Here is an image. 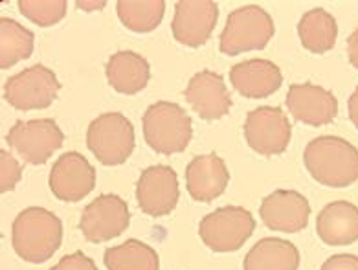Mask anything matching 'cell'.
Masks as SVG:
<instances>
[{
	"label": "cell",
	"mask_w": 358,
	"mask_h": 270,
	"mask_svg": "<svg viewBox=\"0 0 358 270\" xmlns=\"http://www.w3.org/2000/svg\"><path fill=\"white\" fill-rule=\"evenodd\" d=\"M63 241V222L45 208L22 210L11 226V243L20 260L45 263L59 250Z\"/></svg>",
	"instance_id": "6da1fadb"
},
{
	"label": "cell",
	"mask_w": 358,
	"mask_h": 270,
	"mask_svg": "<svg viewBox=\"0 0 358 270\" xmlns=\"http://www.w3.org/2000/svg\"><path fill=\"white\" fill-rule=\"evenodd\" d=\"M303 162L322 186L348 187L358 180V149L343 138H314L305 148Z\"/></svg>",
	"instance_id": "7a4b0ae2"
},
{
	"label": "cell",
	"mask_w": 358,
	"mask_h": 270,
	"mask_svg": "<svg viewBox=\"0 0 358 270\" xmlns=\"http://www.w3.org/2000/svg\"><path fill=\"white\" fill-rule=\"evenodd\" d=\"M143 138L149 148L160 155L182 152L193 138L192 118L180 105L157 101L145 111L142 118Z\"/></svg>",
	"instance_id": "3957f363"
},
{
	"label": "cell",
	"mask_w": 358,
	"mask_h": 270,
	"mask_svg": "<svg viewBox=\"0 0 358 270\" xmlns=\"http://www.w3.org/2000/svg\"><path fill=\"white\" fill-rule=\"evenodd\" d=\"M274 37V20L261 6L248 4L231 11L221 34V48L226 55L263 50Z\"/></svg>",
	"instance_id": "277c9868"
},
{
	"label": "cell",
	"mask_w": 358,
	"mask_h": 270,
	"mask_svg": "<svg viewBox=\"0 0 358 270\" xmlns=\"http://www.w3.org/2000/svg\"><path fill=\"white\" fill-rule=\"evenodd\" d=\"M87 145L103 166H122L134 151V127L122 113L101 114L87 129Z\"/></svg>",
	"instance_id": "5b68a950"
},
{
	"label": "cell",
	"mask_w": 358,
	"mask_h": 270,
	"mask_svg": "<svg viewBox=\"0 0 358 270\" xmlns=\"http://www.w3.org/2000/svg\"><path fill=\"white\" fill-rule=\"evenodd\" d=\"M255 230V219L241 206H222L208 213L199 225L202 243L213 252H236Z\"/></svg>",
	"instance_id": "8992f818"
},
{
	"label": "cell",
	"mask_w": 358,
	"mask_h": 270,
	"mask_svg": "<svg viewBox=\"0 0 358 270\" xmlns=\"http://www.w3.org/2000/svg\"><path fill=\"white\" fill-rule=\"evenodd\" d=\"M59 90L61 83L54 70L34 64L6 81L4 99L17 111H39L54 104Z\"/></svg>",
	"instance_id": "52a82bcc"
},
{
	"label": "cell",
	"mask_w": 358,
	"mask_h": 270,
	"mask_svg": "<svg viewBox=\"0 0 358 270\" xmlns=\"http://www.w3.org/2000/svg\"><path fill=\"white\" fill-rule=\"evenodd\" d=\"M6 142L24 162L43 166L63 148L64 134L54 120L41 118L17 122L6 134Z\"/></svg>",
	"instance_id": "ba28073f"
},
{
	"label": "cell",
	"mask_w": 358,
	"mask_h": 270,
	"mask_svg": "<svg viewBox=\"0 0 358 270\" xmlns=\"http://www.w3.org/2000/svg\"><path fill=\"white\" fill-rule=\"evenodd\" d=\"M129 222L131 211L127 202L114 193H105L85 208L79 228L90 243H105L122 236L129 228Z\"/></svg>",
	"instance_id": "9c48e42d"
},
{
	"label": "cell",
	"mask_w": 358,
	"mask_h": 270,
	"mask_svg": "<svg viewBox=\"0 0 358 270\" xmlns=\"http://www.w3.org/2000/svg\"><path fill=\"white\" fill-rule=\"evenodd\" d=\"M292 127L280 107H259L250 111L245 122V138L259 155H281L289 148Z\"/></svg>",
	"instance_id": "30bf717a"
},
{
	"label": "cell",
	"mask_w": 358,
	"mask_h": 270,
	"mask_svg": "<svg viewBox=\"0 0 358 270\" xmlns=\"http://www.w3.org/2000/svg\"><path fill=\"white\" fill-rule=\"evenodd\" d=\"M178 177L169 166H151L143 169L136 182V201L145 215L162 217L178 204Z\"/></svg>",
	"instance_id": "8fae6325"
},
{
	"label": "cell",
	"mask_w": 358,
	"mask_h": 270,
	"mask_svg": "<svg viewBox=\"0 0 358 270\" xmlns=\"http://www.w3.org/2000/svg\"><path fill=\"white\" fill-rule=\"evenodd\" d=\"M48 184L59 201L79 202L96 187V169L81 152H64L52 167Z\"/></svg>",
	"instance_id": "7c38bea8"
},
{
	"label": "cell",
	"mask_w": 358,
	"mask_h": 270,
	"mask_svg": "<svg viewBox=\"0 0 358 270\" xmlns=\"http://www.w3.org/2000/svg\"><path fill=\"white\" fill-rule=\"evenodd\" d=\"M219 19V8L211 0H180L175 4L173 37L184 46L206 45Z\"/></svg>",
	"instance_id": "4fadbf2b"
},
{
	"label": "cell",
	"mask_w": 358,
	"mask_h": 270,
	"mask_svg": "<svg viewBox=\"0 0 358 270\" xmlns=\"http://www.w3.org/2000/svg\"><path fill=\"white\" fill-rule=\"evenodd\" d=\"M259 215L270 230L296 234L309 225L310 204L294 190H275L263 199Z\"/></svg>",
	"instance_id": "5bb4252c"
},
{
	"label": "cell",
	"mask_w": 358,
	"mask_h": 270,
	"mask_svg": "<svg viewBox=\"0 0 358 270\" xmlns=\"http://www.w3.org/2000/svg\"><path fill=\"white\" fill-rule=\"evenodd\" d=\"M287 108L305 125H327L338 114V101L333 92L314 83L292 85L287 92Z\"/></svg>",
	"instance_id": "9a60e30c"
},
{
	"label": "cell",
	"mask_w": 358,
	"mask_h": 270,
	"mask_svg": "<svg viewBox=\"0 0 358 270\" xmlns=\"http://www.w3.org/2000/svg\"><path fill=\"white\" fill-rule=\"evenodd\" d=\"M184 96L196 116L206 122L221 120L231 108V98L224 79L211 70H202L193 76L184 90Z\"/></svg>",
	"instance_id": "2e32d148"
},
{
	"label": "cell",
	"mask_w": 358,
	"mask_h": 270,
	"mask_svg": "<svg viewBox=\"0 0 358 270\" xmlns=\"http://www.w3.org/2000/svg\"><path fill=\"white\" fill-rule=\"evenodd\" d=\"M230 173L224 160L215 152L195 157L186 167V186L196 202H211L228 187Z\"/></svg>",
	"instance_id": "e0dca14e"
},
{
	"label": "cell",
	"mask_w": 358,
	"mask_h": 270,
	"mask_svg": "<svg viewBox=\"0 0 358 270\" xmlns=\"http://www.w3.org/2000/svg\"><path fill=\"white\" fill-rule=\"evenodd\" d=\"M230 81L234 89L245 98H266L280 90L283 76L278 64L268 59H248L234 64L230 70Z\"/></svg>",
	"instance_id": "ac0fdd59"
},
{
	"label": "cell",
	"mask_w": 358,
	"mask_h": 270,
	"mask_svg": "<svg viewBox=\"0 0 358 270\" xmlns=\"http://www.w3.org/2000/svg\"><path fill=\"white\" fill-rule=\"evenodd\" d=\"M316 232L325 245H353L358 241V208L348 201L331 202L318 213Z\"/></svg>",
	"instance_id": "d6986e66"
},
{
	"label": "cell",
	"mask_w": 358,
	"mask_h": 270,
	"mask_svg": "<svg viewBox=\"0 0 358 270\" xmlns=\"http://www.w3.org/2000/svg\"><path fill=\"white\" fill-rule=\"evenodd\" d=\"M105 74H107L108 85L116 92L133 96L148 87L151 79V66L148 59L136 52L122 50L108 57L105 64Z\"/></svg>",
	"instance_id": "ffe728a7"
},
{
	"label": "cell",
	"mask_w": 358,
	"mask_h": 270,
	"mask_svg": "<svg viewBox=\"0 0 358 270\" xmlns=\"http://www.w3.org/2000/svg\"><path fill=\"white\" fill-rule=\"evenodd\" d=\"M299 250L280 237H263L245 257V270H298Z\"/></svg>",
	"instance_id": "44dd1931"
},
{
	"label": "cell",
	"mask_w": 358,
	"mask_h": 270,
	"mask_svg": "<svg viewBox=\"0 0 358 270\" xmlns=\"http://www.w3.org/2000/svg\"><path fill=\"white\" fill-rule=\"evenodd\" d=\"M298 35L305 50L313 54H325L334 48L338 26L334 17L324 8L307 11L298 24Z\"/></svg>",
	"instance_id": "7402d4cb"
},
{
	"label": "cell",
	"mask_w": 358,
	"mask_h": 270,
	"mask_svg": "<svg viewBox=\"0 0 358 270\" xmlns=\"http://www.w3.org/2000/svg\"><path fill=\"white\" fill-rule=\"evenodd\" d=\"M35 35L17 20L0 19V69H10L34 54Z\"/></svg>",
	"instance_id": "603a6c76"
},
{
	"label": "cell",
	"mask_w": 358,
	"mask_h": 270,
	"mask_svg": "<svg viewBox=\"0 0 358 270\" xmlns=\"http://www.w3.org/2000/svg\"><path fill=\"white\" fill-rule=\"evenodd\" d=\"M103 263L108 270H158L160 261L151 246L138 239H129L123 245L105 250Z\"/></svg>",
	"instance_id": "cb8c5ba5"
},
{
	"label": "cell",
	"mask_w": 358,
	"mask_h": 270,
	"mask_svg": "<svg viewBox=\"0 0 358 270\" xmlns=\"http://www.w3.org/2000/svg\"><path fill=\"white\" fill-rule=\"evenodd\" d=\"M116 11L122 24L136 34H149L160 26L166 13L164 0H120Z\"/></svg>",
	"instance_id": "d4e9b609"
},
{
	"label": "cell",
	"mask_w": 358,
	"mask_h": 270,
	"mask_svg": "<svg viewBox=\"0 0 358 270\" xmlns=\"http://www.w3.org/2000/svg\"><path fill=\"white\" fill-rule=\"evenodd\" d=\"M19 11L37 26H54L66 15V0H20Z\"/></svg>",
	"instance_id": "484cf974"
},
{
	"label": "cell",
	"mask_w": 358,
	"mask_h": 270,
	"mask_svg": "<svg viewBox=\"0 0 358 270\" xmlns=\"http://www.w3.org/2000/svg\"><path fill=\"white\" fill-rule=\"evenodd\" d=\"M22 177V166L8 151H0V192H13Z\"/></svg>",
	"instance_id": "4316f807"
},
{
	"label": "cell",
	"mask_w": 358,
	"mask_h": 270,
	"mask_svg": "<svg viewBox=\"0 0 358 270\" xmlns=\"http://www.w3.org/2000/svg\"><path fill=\"white\" fill-rule=\"evenodd\" d=\"M50 270H98V267L83 252H74V254L64 255L63 260Z\"/></svg>",
	"instance_id": "83f0119b"
},
{
	"label": "cell",
	"mask_w": 358,
	"mask_h": 270,
	"mask_svg": "<svg viewBox=\"0 0 358 270\" xmlns=\"http://www.w3.org/2000/svg\"><path fill=\"white\" fill-rule=\"evenodd\" d=\"M322 270H358V255L353 254H334L331 255Z\"/></svg>",
	"instance_id": "f1b7e54d"
},
{
	"label": "cell",
	"mask_w": 358,
	"mask_h": 270,
	"mask_svg": "<svg viewBox=\"0 0 358 270\" xmlns=\"http://www.w3.org/2000/svg\"><path fill=\"white\" fill-rule=\"evenodd\" d=\"M348 55L355 69H358V28L348 37Z\"/></svg>",
	"instance_id": "f546056e"
},
{
	"label": "cell",
	"mask_w": 358,
	"mask_h": 270,
	"mask_svg": "<svg viewBox=\"0 0 358 270\" xmlns=\"http://www.w3.org/2000/svg\"><path fill=\"white\" fill-rule=\"evenodd\" d=\"M348 108H349V120H351L355 127L358 129V87L355 89V92L351 94V98H349Z\"/></svg>",
	"instance_id": "4dcf8cb0"
},
{
	"label": "cell",
	"mask_w": 358,
	"mask_h": 270,
	"mask_svg": "<svg viewBox=\"0 0 358 270\" xmlns=\"http://www.w3.org/2000/svg\"><path fill=\"white\" fill-rule=\"evenodd\" d=\"M105 6V2H79L78 0V8L81 10H101Z\"/></svg>",
	"instance_id": "1f68e13d"
}]
</instances>
